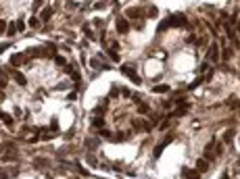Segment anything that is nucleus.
<instances>
[{
    "instance_id": "nucleus-5",
    "label": "nucleus",
    "mask_w": 240,
    "mask_h": 179,
    "mask_svg": "<svg viewBox=\"0 0 240 179\" xmlns=\"http://www.w3.org/2000/svg\"><path fill=\"white\" fill-rule=\"evenodd\" d=\"M207 59L211 60V63H217V60H219V46H217V44H211V46H209Z\"/></svg>"
},
{
    "instance_id": "nucleus-35",
    "label": "nucleus",
    "mask_w": 240,
    "mask_h": 179,
    "mask_svg": "<svg viewBox=\"0 0 240 179\" xmlns=\"http://www.w3.org/2000/svg\"><path fill=\"white\" fill-rule=\"evenodd\" d=\"M75 6H77V4H75L73 0H67V9H75Z\"/></svg>"
},
{
    "instance_id": "nucleus-13",
    "label": "nucleus",
    "mask_w": 240,
    "mask_h": 179,
    "mask_svg": "<svg viewBox=\"0 0 240 179\" xmlns=\"http://www.w3.org/2000/svg\"><path fill=\"white\" fill-rule=\"evenodd\" d=\"M226 104H228V108H238V106H240V100L236 98V96H232V98H228V100H226Z\"/></svg>"
},
{
    "instance_id": "nucleus-15",
    "label": "nucleus",
    "mask_w": 240,
    "mask_h": 179,
    "mask_svg": "<svg viewBox=\"0 0 240 179\" xmlns=\"http://www.w3.org/2000/svg\"><path fill=\"white\" fill-rule=\"evenodd\" d=\"M0 119L4 121V125H9V127L13 125V117L11 115H6V113H2V110H0Z\"/></svg>"
},
{
    "instance_id": "nucleus-40",
    "label": "nucleus",
    "mask_w": 240,
    "mask_h": 179,
    "mask_svg": "<svg viewBox=\"0 0 240 179\" xmlns=\"http://www.w3.org/2000/svg\"><path fill=\"white\" fill-rule=\"evenodd\" d=\"M42 2H44V0H34V9H38V6H40Z\"/></svg>"
},
{
    "instance_id": "nucleus-1",
    "label": "nucleus",
    "mask_w": 240,
    "mask_h": 179,
    "mask_svg": "<svg viewBox=\"0 0 240 179\" xmlns=\"http://www.w3.org/2000/svg\"><path fill=\"white\" fill-rule=\"evenodd\" d=\"M167 19L171 23V27H186V23H188L186 15H182V13H173V15H169Z\"/></svg>"
},
{
    "instance_id": "nucleus-3",
    "label": "nucleus",
    "mask_w": 240,
    "mask_h": 179,
    "mask_svg": "<svg viewBox=\"0 0 240 179\" xmlns=\"http://www.w3.org/2000/svg\"><path fill=\"white\" fill-rule=\"evenodd\" d=\"M134 129H136V131H150L153 125H150L148 121H144V119H136L134 121Z\"/></svg>"
},
{
    "instance_id": "nucleus-4",
    "label": "nucleus",
    "mask_w": 240,
    "mask_h": 179,
    "mask_svg": "<svg viewBox=\"0 0 240 179\" xmlns=\"http://www.w3.org/2000/svg\"><path fill=\"white\" fill-rule=\"evenodd\" d=\"M115 27H117L119 34H127V31H130V25H127V19H125V17H117Z\"/></svg>"
},
{
    "instance_id": "nucleus-31",
    "label": "nucleus",
    "mask_w": 240,
    "mask_h": 179,
    "mask_svg": "<svg viewBox=\"0 0 240 179\" xmlns=\"http://www.w3.org/2000/svg\"><path fill=\"white\" fill-rule=\"evenodd\" d=\"M121 94L125 96V98H130V96H132V90H130V88H121Z\"/></svg>"
},
{
    "instance_id": "nucleus-18",
    "label": "nucleus",
    "mask_w": 240,
    "mask_h": 179,
    "mask_svg": "<svg viewBox=\"0 0 240 179\" xmlns=\"http://www.w3.org/2000/svg\"><path fill=\"white\" fill-rule=\"evenodd\" d=\"M232 56H234V50H232V48H223V56H221V59L223 60H232Z\"/></svg>"
},
{
    "instance_id": "nucleus-44",
    "label": "nucleus",
    "mask_w": 240,
    "mask_h": 179,
    "mask_svg": "<svg viewBox=\"0 0 240 179\" xmlns=\"http://www.w3.org/2000/svg\"><path fill=\"white\" fill-rule=\"evenodd\" d=\"M238 31H240V23H238Z\"/></svg>"
},
{
    "instance_id": "nucleus-7",
    "label": "nucleus",
    "mask_w": 240,
    "mask_h": 179,
    "mask_svg": "<svg viewBox=\"0 0 240 179\" xmlns=\"http://www.w3.org/2000/svg\"><path fill=\"white\" fill-rule=\"evenodd\" d=\"M184 179H201V173L196 169H186L184 171Z\"/></svg>"
},
{
    "instance_id": "nucleus-24",
    "label": "nucleus",
    "mask_w": 240,
    "mask_h": 179,
    "mask_svg": "<svg viewBox=\"0 0 240 179\" xmlns=\"http://www.w3.org/2000/svg\"><path fill=\"white\" fill-rule=\"evenodd\" d=\"M86 148H90V150H96V148H98V142H96V140H90V142H86Z\"/></svg>"
},
{
    "instance_id": "nucleus-10",
    "label": "nucleus",
    "mask_w": 240,
    "mask_h": 179,
    "mask_svg": "<svg viewBox=\"0 0 240 179\" xmlns=\"http://www.w3.org/2000/svg\"><path fill=\"white\" fill-rule=\"evenodd\" d=\"M23 63V54H13L11 56V67H19Z\"/></svg>"
},
{
    "instance_id": "nucleus-8",
    "label": "nucleus",
    "mask_w": 240,
    "mask_h": 179,
    "mask_svg": "<svg viewBox=\"0 0 240 179\" xmlns=\"http://www.w3.org/2000/svg\"><path fill=\"white\" fill-rule=\"evenodd\" d=\"M125 15H127V17H132V19H136V17H144L146 13H144L142 9H130V11L125 13Z\"/></svg>"
},
{
    "instance_id": "nucleus-16",
    "label": "nucleus",
    "mask_w": 240,
    "mask_h": 179,
    "mask_svg": "<svg viewBox=\"0 0 240 179\" xmlns=\"http://www.w3.org/2000/svg\"><path fill=\"white\" fill-rule=\"evenodd\" d=\"M153 92L155 94H165V92H169V85H155Z\"/></svg>"
},
{
    "instance_id": "nucleus-29",
    "label": "nucleus",
    "mask_w": 240,
    "mask_h": 179,
    "mask_svg": "<svg viewBox=\"0 0 240 179\" xmlns=\"http://www.w3.org/2000/svg\"><path fill=\"white\" fill-rule=\"evenodd\" d=\"M48 129H50V131H54V133H57V131H59V123H57V121H52Z\"/></svg>"
},
{
    "instance_id": "nucleus-17",
    "label": "nucleus",
    "mask_w": 240,
    "mask_h": 179,
    "mask_svg": "<svg viewBox=\"0 0 240 179\" xmlns=\"http://www.w3.org/2000/svg\"><path fill=\"white\" fill-rule=\"evenodd\" d=\"M86 163H88L90 167H98V160H96L94 154H88V156H86Z\"/></svg>"
},
{
    "instance_id": "nucleus-2",
    "label": "nucleus",
    "mask_w": 240,
    "mask_h": 179,
    "mask_svg": "<svg viewBox=\"0 0 240 179\" xmlns=\"http://www.w3.org/2000/svg\"><path fill=\"white\" fill-rule=\"evenodd\" d=\"M121 73H123V75H127V77H130V79H132L136 85L142 84V77H140V75H136V71H134L132 67H127V65H121Z\"/></svg>"
},
{
    "instance_id": "nucleus-23",
    "label": "nucleus",
    "mask_w": 240,
    "mask_h": 179,
    "mask_svg": "<svg viewBox=\"0 0 240 179\" xmlns=\"http://www.w3.org/2000/svg\"><path fill=\"white\" fill-rule=\"evenodd\" d=\"M50 163H48L46 158H36V167H48Z\"/></svg>"
},
{
    "instance_id": "nucleus-12",
    "label": "nucleus",
    "mask_w": 240,
    "mask_h": 179,
    "mask_svg": "<svg viewBox=\"0 0 240 179\" xmlns=\"http://www.w3.org/2000/svg\"><path fill=\"white\" fill-rule=\"evenodd\" d=\"M52 11H54L52 6H46V9L42 11V15H40V19H42V21H48V19L52 17Z\"/></svg>"
},
{
    "instance_id": "nucleus-38",
    "label": "nucleus",
    "mask_w": 240,
    "mask_h": 179,
    "mask_svg": "<svg viewBox=\"0 0 240 179\" xmlns=\"http://www.w3.org/2000/svg\"><path fill=\"white\" fill-rule=\"evenodd\" d=\"M4 29H6V23H4V21H0V34H4Z\"/></svg>"
},
{
    "instance_id": "nucleus-37",
    "label": "nucleus",
    "mask_w": 240,
    "mask_h": 179,
    "mask_svg": "<svg viewBox=\"0 0 240 179\" xmlns=\"http://www.w3.org/2000/svg\"><path fill=\"white\" fill-rule=\"evenodd\" d=\"M67 98H69V100H75V98H77V92H71V94H67Z\"/></svg>"
},
{
    "instance_id": "nucleus-36",
    "label": "nucleus",
    "mask_w": 240,
    "mask_h": 179,
    "mask_svg": "<svg viewBox=\"0 0 240 179\" xmlns=\"http://www.w3.org/2000/svg\"><path fill=\"white\" fill-rule=\"evenodd\" d=\"M111 50H115V52H117V50H119V42H113V44H111Z\"/></svg>"
},
{
    "instance_id": "nucleus-32",
    "label": "nucleus",
    "mask_w": 240,
    "mask_h": 179,
    "mask_svg": "<svg viewBox=\"0 0 240 179\" xmlns=\"http://www.w3.org/2000/svg\"><path fill=\"white\" fill-rule=\"evenodd\" d=\"M90 65H92V67H96V69H100V67H102V65H100V63H98L96 59H92V60H90Z\"/></svg>"
},
{
    "instance_id": "nucleus-19",
    "label": "nucleus",
    "mask_w": 240,
    "mask_h": 179,
    "mask_svg": "<svg viewBox=\"0 0 240 179\" xmlns=\"http://www.w3.org/2000/svg\"><path fill=\"white\" fill-rule=\"evenodd\" d=\"M92 125L102 129V127H105V119H102V117H94V119H92Z\"/></svg>"
},
{
    "instance_id": "nucleus-11",
    "label": "nucleus",
    "mask_w": 240,
    "mask_h": 179,
    "mask_svg": "<svg viewBox=\"0 0 240 179\" xmlns=\"http://www.w3.org/2000/svg\"><path fill=\"white\" fill-rule=\"evenodd\" d=\"M13 75H15V81H17L19 85H25V84H27V79H25V75H23V73L13 71Z\"/></svg>"
},
{
    "instance_id": "nucleus-22",
    "label": "nucleus",
    "mask_w": 240,
    "mask_h": 179,
    "mask_svg": "<svg viewBox=\"0 0 240 179\" xmlns=\"http://www.w3.org/2000/svg\"><path fill=\"white\" fill-rule=\"evenodd\" d=\"M138 113H140V115H146V113H148V104L140 102V104H138Z\"/></svg>"
},
{
    "instance_id": "nucleus-30",
    "label": "nucleus",
    "mask_w": 240,
    "mask_h": 179,
    "mask_svg": "<svg viewBox=\"0 0 240 179\" xmlns=\"http://www.w3.org/2000/svg\"><path fill=\"white\" fill-rule=\"evenodd\" d=\"M38 25H40L38 17H31V19H29V27H38Z\"/></svg>"
},
{
    "instance_id": "nucleus-39",
    "label": "nucleus",
    "mask_w": 240,
    "mask_h": 179,
    "mask_svg": "<svg viewBox=\"0 0 240 179\" xmlns=\"http://www.w3.org/2000/svg\"><path fill=\"white\" fill-rule=\"evenodd\" d=\"M92 23H94L96 27H102V21H100V19H94V21H92Z\"/></svg>"
},
{
    "instance_id": "nucleus-26",
    "label": "nucleus",
    "mask_w": 240,
    "mask_h": 179,
    "mask_svg": "<svg viewBox=\"0 0 240 179\" xmlns=\"http://www.w3.org/2000/svg\"><path fill=\"white\" fill-rule=\"evenodd\" d=\"M2 160H4V163H13V160H15V154H13V152L11 154H4L2 156Z\"/></svg>"
},
{
    "instance_id": "nucleus-21",
    "label": "nucleus",
    "mask_w": 240,
    "mask_h": 179,
    "mask_svg": "<svg viewBox=\"0 0 240 179\" xmlns=\"http://www.w3.org/2000/svg\"><path fill=\"white\" fill-rule=\"evenodd\" d=\"M4 69H0V90H2V88H6V75H4Z\"/></svg>"
},
{
    "instance_id": "nucleus-20",
    "label": "nucleus",
    "mask_w": 240,
    "mask_h": 179,
    "mask_svg": "<svg viewBox=\"0 0 240 179\" xmlns=\"http://www.w3.org/2000/svg\"><path fill=\"white\" fill-rule=\"evenodd\" d=\"M52 59H54V63H57V65H59V67H67V60L63 59V56H59V54H54V56H52Z\"/></svg>"
},
{
    "instance_id": "nucleus-41",
    "label": "nucleus",
    "mask_w": 240,
    "mask_h": 179,
    "mask_svg": "<svg viewBox=\"0 0 240 179\" xmlns=\"http://www.w3.org/2000/svg\"><path fill=\"white\" fill-rule=\"evenodd\" d=\"M221 179H230V175H228V173H223V175H221Z\"/></svg>"
},
{
    "instance_id": "nucleus-9",
    "label": "nucleus",
    "mask_w": 240,
    "mask_h": 179,
    "mask_svg": "<svg viewBox=\"0 0 240 179\" xmlns=\"http://www.w3.org/2000/svg\"><path fill=\"white\" fill-rule=\"evenodd\" d=\"M207 169H209V163H207L205 158H201V160L196 163V171H198V173H207Z\"/></svg>"
},
{
    "instance_id": "nucleus-14",
    "label": "nucleus",
    "mask_w": 240,
    "mask_h": 179,
    "mask_svg": "<svg viewBox=\"0 0 240 179\" xmlns=\"http://www.w3.org/2000/svg\"><path fill=\"white\" fill-rule=\"evenodd\" d=\"M234 135H236V131H234V129H228V131L223 133V142H226V144H230L232 140H234Z\"/></svg>"
},
{
    "instance_id": "nucleus-42",
    "label": "nucleus",
    "mask_w": 240,
    "mask_h": 179,
    "mask_svg": "<svg viewBox=\"0 0 240 179\" xmlns=\"http://www.w3.org/2000/svg\"><path fill=\"white\" fill-rule=\"evenodd\" d=\"M0 100H4V94H2V92H0Z\"/></svg>"
},
{
    "instance_id": "nucleus-43",
    "label": "nucleus",
    "mask_w": 240,
    "mask_h": 179,
    "mask_svg": "<svg viewBox=\"0 0 240 179\" xmlns=\"http://www.w3.org/2000/svg\"><path fill=\"white\" fill-rule=\"evenodd\" d=\"M238 167H240V158H238Z\"/></svg>"
},
{
    "instance_id": "nucleus-33",
    "label": "nucleus",
    "mask_w": 240,
    "mask_h": 179,
    "mask_svg": "<svg viewBox=\"0 0 240 179\" xmlns=\"http://www.w3.org/2000/svg\"><path fill=\"white\" fill-rule=\"evenodd\" d=\"M169 123H171V121H169V119H165L163 123H161V129H167V127H169Z\"/></svg>"
},
{
    "instance_id": "nucleus-34",
    "label": "nucleus",
    "mask_w": 240,
    "mask_h": 179,
    "mask_svg": "<svg viewBox=\"0 0 240 179\" xmlns=\"http://www.w3.org/2000/svg\"><path fill=\"white\" fill-rule=\"evenodd\" d=\"M17 29H19V31H23V29H25V23H23V21H17Z\"/></svg>"
},
{
    "instance_id": "nucleus-28",
    "label": "nucleus",
    "mask_w": 240,
    "mask_h": 179,
    "mask_svg": "<svg viewBox=\"0 0 240 179\" xmlns=\"http://www.w3.org/2000/svg\"><path fill=\"white\" fill-rule=\"evenodd\" d=\"M15 31H17V25H6V34H9V36H13Z\"/></svg>"
},
{
    "instance_id": "nucleus-25",
    "label": "nucleus",
    "mask_w": 240,
    "mask_h": 179,
    "mask_svg": "<svg viewBox=\"0 0 240 179\" xmlns=\"http://www.w3.org/2000/svg\"><path fill=\"white\" fill-rule=\"evenodd\" d=\"M146 15H148V17H157V15H159V9H157V6H150Z\"/></svg>"
},
{
    "instance_id": "nucleus-27",
    "label": "nucleus",
    "mask_w": 240,
    "mask_h": 179,
    "mask_svg": "<svg viewBox=\"0 0 240 179\" xmlns=\"http://www.w3.org/2000/svg\"><path fill=\"white\" fill-rule=\"evenodd\" d=\"M109 56H111V59L115 60V63H119V59H121V56L117 54V52H115V50H111V52H109Z\"/></svg>"
},
{
    "instance_id": "nucleus-6",
    "label": "nucleus",
    "mask_w": 240,
    "mask_h": 179,
    "mask_svg": "<svg viewBox=\"0 0 240 179\" xmlns=\"http://www.w3.org/2000/svg\"><path fill=\"white\" fill-rule=\"evenodd\" d=\"M169 142H171V135H169V138H165L163 142H161L159 146H157V148H155V152H153V154H155V158H159V156H161V152L165 150V146H167Z\"/></svg>"
}]
</instances>
